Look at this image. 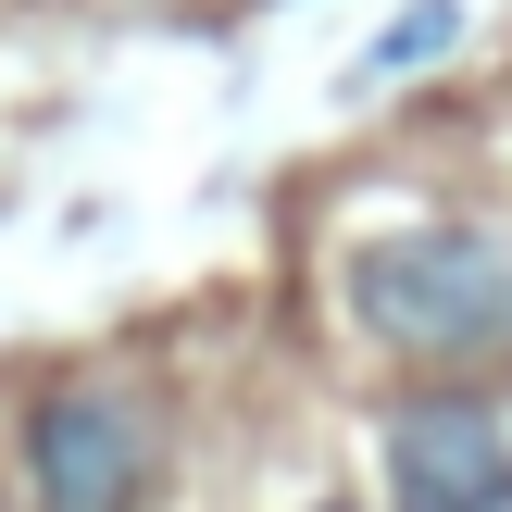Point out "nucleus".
Wrapping results in <instances>:
<instances>
[{
    "instance_id": "1",
    "label": "nucleus",
    "mask_w": 512,
    "mask_h": 512,
    "mask_svg": "<svg viewBox=\"0 0 512 512\" xmlns=\"http://www.w3.org/2000/svg\"><path fill=\"white\" fill-rule=\"evenodd\" d=\"M338 300L400 363H488V350H512V238H488V225H388L338 263Z\"/></svg>"
},
{
    "instance_id": "2",
    "label": "nucleus",
    "mask_w": 512,
    "mask_h": 512,
    "mask_svg": "<svg viewBox=\"0 0 512 512\" xmlns=\"http://www.w3.org/2000/svg\"><path fill=\"white\" fill-rule=\"evenodd\" d=\"M150 475H163L150 413L125 388H100V375H75V388H50L25 413V500L38 512H138Z\"/></svg>"
},
{
    "instance_id": "3",
    "label": "nucleus",
    "mask_w": 512,
    "mask_h": 512,
    "mask_svg": "<svg viewBox=\"0 0 512 512\" xmlns=\"http://www.w3.org/2000/svg\"><path fill=\"white\" fill-rule=\"evenodd\" d=\"M388 512H512V400L413 388L388 413Z\"/></svg>"
},
{
    "instance_id": "4",
    "label": "nucleus",
    "mask_w": 512,
    "mask_h": 512,
    "mask_svg": "<svg viewBox=\"0 0 512 512\" xmlns=\"http://www.w3.org/2000/svg\"><path fill=\"white\" fill-rule=\"evenodd\" d=\"M450 38H463V0H413V13L363 50V75H400V63H425V50H450Z\"/></svg>"
},
{
    "instance_id": "5",
    "label": "nucleus",
    "mask_w": 512,
    "mask_h": 512,
    "mask_svg": "<svg viewBox=\"0 0 512 512\" xmlns=\"http://www.w3.org/2000/svg\"><path fill=\"white\" fill-rule=\"evenodd\" d=\"M313 512H363V500H313Z\"/></svg>"
}]
</instances>
